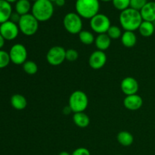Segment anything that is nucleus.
Instances as JSON below:
<instances>
[{"label": "nucleus", "mask_w": 155, "mask_h": 155, "mask_svg": "<svg viewBox=\"0 0 155 155\" xmlns=\"http://www.w3.org/2000/svg\"><path fill=\"white\" fill-rule=\"evenodd\" d=\"M54 3H55L56 5L59 6V7H62L65 5L66 3V0H55L54 1Z\"/></svg>", "instance_id": "2f4dec72"}, {"label": "nucleus", "mask_w": 155, "mask_h": 155, "mask_svg": "<svg viewBox=\"0 0 155 155\" xmlns=\"http://www.w3.org/2000/svg\"><path fill=\"white\" fill-rule=\"evenodd\" d=\"M46 60L52 66H58L66 60V50L64 47L55 45L50 48L46 54Z\"/></svg>", "instance_id": "6e6552de"}, {"label": "nucleus", "mask_w": 155, "mask_h": 155, "mask_svg": "<svg viewBox=\"0 0 155 155\" xmlns=\"http://www.w3.org/2000/svg\"><path fill=\"white\" fill-rule=\"evenodd\" d=\"M120 39L121 42L126 48H133L137 42V37L133 31H124Z\"/></svg>", "instance_id": "a211bd4d"}, {"label": "nucleus", "mask_w": 155, "mask_h": 155, "mask_svg": "<svg viewBox=\"0 0 155 155\" xmlns=\"http://www.w3.org/2000/svg\"><path fill=\"white\" fill-rule=\"evenodd\" d=\"M11 62L9 53L0 49V69L6 68Z\"/></svg>", "instance_id": "bb28decb"}, {"label": "nucleus", "mask_w": 155, "mask_h": 155, "mask_svg": "<svg viewBox=\"0 0 155 155\" xmlns=\"http://www.w3.org/2000/svg\"><path fill=\"white\" fill-rule=\"evenodd\" d=\"M139 31L143 37H150L154 34L155 27L154 23L143 21L139 27Z\"/></svg>", "instance_id": "aec40b11"}, {"label": "nucleus", "mask_w": 155, "mask_h": 155, "mask_svg": "<svg viewBox=\"0 0 155 155\" xmlns=\"http://www.w3.org/2000/svg\"><path fill=\"white\" fill-rule=\"evenodd\" d=\"M31 12L39 22H45L53 16L54 5L49 0H37L33 2Z\"/></svg>", "instance_id": "f03ea898"}, {"label": "nucleus", "mask_w": 155, "mask_h": 155, "mask_svg": "<svg viewBox=\"0 0 155 155\" xmlns=\"http://www.w3.org/2000/svg\"><path fill=\"white\" fill-rule=\"evenodd\" d=\"M107 34L111 39H117L122 36V31L121 29L117 26L111 25L107 32Z\"/></svg>", "instance_id": "393cba45"}, {"label": "nucleus", "mask_w": 155, "mask_h": 155, "mask_svg": "<svg viewBox=\"0 0 155 155\" xmlns=\"http://www.w3.org/2000/svg\"><path fill=\"white\" fill-rule=\"evenodd\" d=\"M107 62V55L104 51L96 50L90 54L89 58V64L92 69L99 70L105 65Z\"/></svg>", "instance_id": "9b49d317"}, {"label": "nucleus", "mask_w": 155, "mask_h": 155, "mask_svg": "<svg viewBox=\"0 0 155 155\" xmlns=\"http://www.w3.org/2000/svg\"><path fill=\"white\" fill-rule=\"evenodd\" d=\"M72 112V110H71V109L70 108L69 106H67V107H64L63 109V113L65 115H68L70 114Z\"/></svg>", "instance_id": "473e14b6"}, {"label": "nucleus", "mask_w": 155, "mask_h": 155, "mask_svg": "<svg viewBox=\"0 0 155 155\" xmlns=\"http://www.w3.org/2000/svg\"><path fill=\"white\" fill-rule=\"evenodd\" d=\"M31 9L32 5L30 0H18L15 3V12L21 16L29 14Z\"/></svg>", "instance_id": "412c9836"}, {"label": "nucleus", "mask_w": 155, "mask_h": 155, "mask_svg": "<svg viewBox=\"0 0 155 155\" xmlns=\"http://www.w3.org/2000/svg\"><path fill=\"white\" fill-rule=\"evenodd\" d=\"M11 104L15 110H22L27 107V101L24 95L21 94H15L11 98Z\"/></svg>", "instance_id": "f3484780"}, {"label": "nucleus", "mask_w": 155, "mask_h": 155, "mask_svg": "<svg viewBox=\"0 0 155 155\" xmlns=\"http://www.w3.org/2000/svg\"><path fill=\"white\" fill-rule=\"evenodd\" d=\"M71 155H91L90 151L86 148H78L73 151Z\"/></svg>", "instance_id": "c756f323"}, {"label": "nucleus", "mask_w": 155, "mask_h": 155, "mask_svg": "<svg viewBox=\"0 0 155 155\" xmlns=\"http://www.w3.org/2000/svg\"><path fill=\"white\" fill-rule=\"evenodd\" d=\"M117 155H121V154H117Z\"/></svg>", "instance_id": "ea45409f"}, {"label": "nucleus", "mask_w": 155, "mask_h": 155, "mask_svg": "<svg viewBox=\"0 0 155 155\" xmlns=\"http://www.w3.org/2000/svg\"><path fill=\"white\" fill-rule=\"evenodd\" d=\"M12 14V8L10 3L5 0H0V24L9 21Z\"/></svg>", "instance_id": "2eb2a0df"}, {"label": "nucleus", "mask_w": 155, "mask_h": 155, "mask_svg": "<svg viewBox=\"0 0 155 155\" xmlns=\"http://www.w3.org/2000/svg\"><path fill=\"white\" fill-rule=\"evenodd\" d=\"M100 8L99 0H77L76 12L84 19H89L98 14Z\"/></svg>", "instance_id": "7ed1b4c3"}, {"label": "nucleus", "mask_w": 155, "mask_h": 155, "mask_svg": "<svg viewBox=\"0 0 155 155\" xmlns=\"http://www.w3.org/2000/svg\"><path fill=\"white\" fill-rule=\"evenodd\" d=\"M143 21L154 22L155 21V2H148L140 11Z\"/></svg>", "instance_id": "4468645a"}, {"label": "nucleus", "mask_w": 155, "mask_h": 155, "mask_svg": "<svg viewBox=\"0 0 155 155\" xmlns=\"http://www.w3.org/2000/svg\"><path fill=\"white\" fill-rule=\"evenodd\" d=\"M21 15L17 13L16 12H12V15H11V18H10V21H12V22L15 23V24H18L19 22L20 19H21Z\"/></svg>", "instance_id": "7c9ffc66"}, {"label": "nucleus", "mask_w": 155, "mask_h": 155, "mask_svg": "<svg viewBox=\"0 0 155 155\" xmlns=\"http://www.w3.org/2000/svg\"><path fill=\"white\" fill-rule=\"evenodd\" d=\"M100 1L104 2H112L113 0H100Z\"/></svg>", "instance_id": "e433bc0d"}, {"label": "nucleus", "mask_w": 155, "mask_h": 155, "mask_svg": "<svg viewBox=\"0 0 155 155\" xmlns=\"http://www.w3.org/2000/svg\"><path fill=\"white\" fill-rule=\"evenodd\" d=\"M49 1H51V2H54V1H55V0H49Z\"/></svg>", "instance_id": "4c0bfd02"}, {"label": "nucleus", "mask_w": 155, "mask_h": 155, "mask_svg": "<svg viewBox=\"0 0 155 155\" xmlns=\"http://www.w3.org/2000/svg\"><path fill=\"white\" fill-rule=\"evenodd\" d=\"M117 139L118 142L121 145L125 147L130 146L133 143V141H134V138H133V135L130 132L127 131L120 132L117 134Z\"/></svg>", "instance_id": "4be33fe9"}, {"label": "nucleus", "mask_w": 155, "mask_h": 155, "mask_svg": "<svg viewBox=\"0 0 155 155\" xmlns=\"http://www.w3.org/2000/svg\"><path fill=\"white\" fill-rule=\"evenodd\" d=\"M6 2H8V3H14V2H15L16 3L17 2V1H18V0H5Z\"/></svg>", "instance_id": "c9c22d12"}, {"label": "nucleus", "mask_w": 155, "mask_h": 155, "mask_svg": "<svg viewBox=\"0 0 155 155\" xmlns=\"http://www.w3.org/2000/svg\"><path fill=\"white\" fill-rule=\"evenodd\" d=\"M110 26L111 24L110 19L104 14L98 13L90 19L91 29L98 34L107 33Z\"/></svg>", "instance_id": "0eeeda50"}, {"label": "nucleus", "mask_w": 155, "mask_h": 155, "mask_svg": "<svg viewBox=\"0 0 155 155\" xmlns=\"http://www.w3.org/2000/svg\"><path fill=\"white\" fill-rule=\"evenodd\" d=\"M79 39L80 42L84 45H91V44L95 42V36L93 33H91L89 30H83L79 33Z\"/></svg>", "instance_id": "5701e85b"}, {"label": "nucleus", "mask_w": 155, "mask_h": 155, "mask_svg": "<svg viewBox=\"0 0 155 155\" xmlns=\"http://www.w3.org/2000/svg\"><path fill=\"white\" fill-rule=\"evenodd\" d=\"M30 1H33V2H36V1H37V0H30Z\"/></svg>", "instance_id": "58836bf2"}, {"label": "nucleus", "mask_w": 155, "mask_h": 155, "mask_svg": "<svg viewBox=\"0 0 155 155\" xmlns=\"http://www.w3.org/2000/svg\"><path fill=\"white\" fill-rule=\"evenodd\" d=\"M11 61L17 65H21L27 61V50L24 45L20 43L12 45L9 51Z\"/></svg>", "instance_id": "1a4fd4ad"}, {"label": "nucleus", "mask_w": 155, "mask_h": 155, "mask_svg": "<svg viewBox=\"0 0 155 155\" xmlns=\"http://www.w3.org/2000/svg\"><path fill=\"white\" fill-rule=\"evenodd\" d=\"M73 120L75 125L80 128H86L90 124L89 117L84 112L74 113L73 116Z\"/></svg>", "instance_id": "6ab92c4d"}, {"label": "nucleus", "mask_w": 155, "mask_h": 155, "mask_svg": "<svg viewBox=\"0 0 155 155\" xmlns=\"http://www.w3.org/2000/svg\"><path fill=\"white\" fill-rule=\"evenodd\" d=\"M112 3L115 8L123 12L130 8V0H113Z\"/></svg>", "instance_id": "a878e982"}, {"label": "nucleus", "mask_w": 155, "mask_h": 155, "mask_svg": "<svg viewBox=\"0 0 155 155\" xmlns=\"http://www.w3.org/2000/svg\"><path fill=\"white\" fill-rule=\"evenodd\" d=\"M148 2V0H130V8L140 12Z\"/></svg>", "instance_id": "cd10ccee"}, {"label": "nucleus", "mask_w": 155, "mask_h": 155, "mask_svg": "<svg viewBox=\"0 0 155 155\" xmlns=\"http://www.w3.org/2000/svg\"><path fill=\"white\" fill-rule=\"evenodd\" d=\"M63 25L71 34H79L83 30V20L77 12H69L64 17Z\"/></svg>", "instance_id": "423d86ee"}, {"label": "nucleus", "mask_w": 155, "mask_h": 155, "mask_svg": "<svg viewBox=\"0 0 155 155\" xmlns=\"http://www.w3.org/2000/svg\"><path fill=\"white\" fill-rule=\"evenodd\" d=\"M19 27L15 23L10 20L0 24V33L5 40H14L19 34Z\"/></svg>", "instance_id": "9d476101"}, {"label": "nucleus", "mask_w": 155, "mask_h": 155, "mask_svg": "<svg viewBox=\"0 0 155 155\" xmlns=\"http://www.w3.org/2000/svg\"><path fill=\"white\" fill-rule=\"evenodd\" d=\"M58 155H71V154H69L68 152H67V151H62V152H61Z\"/></svg>", "instance_id": "f704fd0d"}, {"label": "nucleus", "mask_w": 155, "mask_h": 155, "mask_svg": "<svg viewBox=\"0 0 155 155\" xmlns=\"http://www.w3.org/2000/svg\"><path fill=\"white\" fill-rule=\"evenodd\" d=\"M23 69L26 74L29 75H34L38 71V66L36 62L33 61H27L23 64Z\"/></svg>", "instance_id": "b1692460"}, {"label": "nucleus", "mask_w": 155, "mask_h": 155, "mask_svg": "<svg viewBox=\"0 0 155 155\" xmlns=\"http://www.w3.org/2000/svg\"><path fill=\"white\" fill-rule=\"evenodd\" d=\"M122 92L126 95H131L137 94L139 89V85L137 80L132 77H125L120 84Z\"/></svg>", "instance_id": "f8f14e48"}, {"label": "nucleus", "mask_w": 155, "mask_h": 155, "mask_svg": "<svg viewBox=\"0 0 155 155\" xmlns=\"http://www.w3.org/2000/svg\"><path fill=\"white\" fill-rule=\"evenodd\" d=\"M5 41V39L4 38H3V36H2L1 33H0V49H2V47L4 46Z\"/></svg>", "instance_id": "72a5a7b5"}, {"label": "nucleus", "mask_w": 155, "mask_h": 155, "mask_svg": "<svg viewBox=\"0 0 155 155\" xmlns=\"http://www.w3.org/2000/svg\"><path fill=\"white\" fill-rule=\"evenodd\" d=\"M95 45L98 50L104 51L110 47L111 43V39L107 33L98 34L95 39Z\"/></svg>", "instance_id": "dca6fc26"}, {"label": "nucleus", "mask_w": 155, "mask_h": 155, "mask_svg": "<svg viewBox=\"0 0 155 155\" xmlns=\"http://www.w3.org/2000/svg\"><path fill=\"white\" fill-rule=\"evenodd\" d=\"M120 24L125 31H136L143 21L140 12L129 8L120 12Z\"/></svg>", "instance_id": "f257e3e1"}, {"label": "nucleus", "mask_w": 155, "mask_h": 155, "mask_svg": "<svg viewBox=\"0 0 155 155\" xmlns=\"http://www.w3.org/2000/svg\"><path fill=\"white\" fill-rule=\"evenodd\" d=\"M79 58L78 51L74 48H69L66 50V60L70 62L75 61Z\"/></svg>", "instance_id": "c85d7f7f"}, {"label": "nucleus", "mask_w": 155, "mask_h": 155, "mask_svg": "<svg viewBox=\"0 0 155 155\" xmlns=\"http://www.w3.org/2000/svg\"><path fill=\"white\" fill-rule=\"evenodd\" d=\"M143 104V99L140 95H127L124 100V105L130 110H137L142 107Z\"/></svg>", "instance_id": "ddd939ff"}, {"label": "nucleus", "mask_w": 155, "mask_h": 155, "mask_svg": "<svg viewBox=\"0 0 155 155\" xmlns=\"http://www.w3.org/2000/svg\"><path fill=\"white\" fill-rule=\"evenodd\" d=\"M19 30L24 35L30 36L34 35L39 29V21L32 14H27L21 17L18 24Z\"/></svg>", "instance_id": "39448f33"}, {"label": "nucleus", "mask_w": 155, "mask_h": 155, "mask_svg": "<svg viewBox=\"0 0 155 155\" xmlns=\"http://www.w3.org/2000/svg\"><path fill=\"white\" fill-rule=\"evenodd\" d=\"M89 104L87 95L81 90H76L72 92L69 98L68 106L74 113L84 112Z\"/></svg>", "instance_id": "20e7f679"}]
</instances>
